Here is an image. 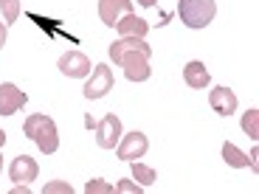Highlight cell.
<instances>
[{"label": "cell", "mask_w": 259, "mask_h": 194, "mask_svg": "<svg viewBox=\"0 0 259 194\" xmlns=\"http://www.w3.org/2000/svg\"><path fill=\"white\" fill-rule=\"evenodd\" d=\"M256 158H259V149L253 147V149H251V155H248V166H251L253 172H259V161H256Z\"/></svg>", "instance_id": "cell-21"}, {"label": "cell", "mask_w": 259, "mask_h": 194, "mask_svg": "<svg viewBox=\"0 0 259 194\" xmlns=\"http://www.w3.org/2000/svg\"><path fill=\"white\" fill-rule=\"evenodd\" d=\"M23 135L31 138L34 143L39 147L42 155H54L59 149V132H57V124L54 118L42 116V113H34L23 121Z\"/></svg>", "instance_id": "cell-2"}, {"label": "cell", "mask_w": 259, "mask_h": 194, "mask_svg": "<svg viewBox=\"0 0 259 194\" xmlns=\"http://www.w3.org/2000/svg\"><path fill=\"white\" fill-rule=\"evenodd\" d=\"M208 104H211V110L217 113V116L228 118L237 110V93H234L231 87H226V84H217V87L208 93Z\"/></svg>", "instance_id": "cell-10"}, {"label": "cell", "mask_w": 259, "mask_h": 194, "mask_svg": "<svg viewBox=\"0 0 259 194\" xmlns=\"http://www.w3.org/2000/svg\"><path fill=\"white\" fill-rule=\"evenodd\" d=\"M149 149V141L144 132H138V129H133V132H127V135H121V141L116 143V155L121 158V161H136V158H144Z\"/></svg>", "instance_id": "cell-5"}, {"label": "cell", "mask_w": 259, "mask_h": 194, "mask_svg": "<svg viewBox=\"0 0 259 194\" xmlns=\"http://www.w3.org/2000/svg\"><path fill=\"white\" fill-rule=\"evenodd\" d=\"M37 175H39V166H37V161L28 158V155L14 158L12 166H9V177H12L14 183H31V180H37Z\"/></svg>", "instance_id": "cell-11"}, {"label": "cell", "mask_w": 259, "mask_h": 194, "mask_svg": "<svg viewBox=\"0 0 259 194\" xmlns=\"http://www.w3.org/2000/svg\"><path fill=\"white\" fill-rule=\"evenodd\" d=\"M116 191H124V194H141V191H144V186H136L133 180H118Z\"/></svg>", "instance_id": "cell-20"}, {"label": "cell", "mask_w": 259, "mask_h": 194, "mask_svg": "<svg viewBox=\"0 0 259 194\" xmlns=\"http://www.w3.org/2000/svg\"><path fill=\"white\" fill-rule=\"evenodd\" d=\"M116 28H118L121 37H147L149 23L141 20V17H136V14H124V17L116 23Z\"/></svg>", "instance_id": "cell-13"}, {"label": "cell", "mask_w": 259, "mask_h": 194, "mask_svg": "<svg viewBox=\"0 0 259 194\" xmlns=\"http://www.w3.org/2000/svg\"><path fill=\"white\" fill-rule=\"evenodd\" d=\"M0 12H3V23H17L20 17V0H0Z\"/></svg>", "instance_id": "cell-17"}, {"label": "cell", "mask_w": 259, "mask_h": 194, "mask_svg": "<svg viewBox=\"0 0 259 194\" xmlns=\"http://www.w3.org/2000/svg\"><path fill=\"white\" fill-rule=\"evenodd\" d=\"M46 194H73V186L62 180H54V183H46Z\"/></svg>", "instance_id": "cell-18"}, {"label": "cell", "mask_w": 259, "mask_h": 194, "mask_svg": "<svg viewBox=\"0 0 259 194\" xmlns=\"http://www.w3.org/2000/svg\"><path fill=\"white\" fill-rule=\"evenodd\" d=\"M121 141V118L116 113H107L102 121H96V143L102 149H116Z\"/></svg>", "instance_id": "cell-6"}, {"label": "cell", "mask_w": 259, "mask_h": 194, "mask_svg": "<svg viewBox=\"0 0 259 194\" xmlns=\"http://www.w3.org/2000/svg\"><path fill=\"white\" fill-rule=\"evenodd\" d=\"M133 177L138 180V186L149 188L152 183H155V169H152V166H144V163H138V161H133Z\"/></svg>", "instance_id": "cell-15"}, {"label": "cell", "mask_w": 259, "mask_h": 194, "mask_svg": "<svg viewBox=\"0 0 259 194\" xmlns=\"http://www.w3.org/2000/svg\"><path fill=\"white\" fill-rule=\"evenodd\" d=\"M124 14H133V0H99V17L104 26L116 28Z\"/></svg>", "instance_id": "cell-9"}, {"label": "cell", "mask_w": 259, "mask_h": 194, "mask_svg": "<svg viewBox=\"0 0 259 194\" xmlns=\"http://www.w3.org/2000/svg\"><path fill=\"white\" fill-rule=\"evenodd\" d=\"M84 127H88V129H96V118L88 116V118H84Z\"/></svg>", "instance_id": "cell-23"}, {"label": "cell", "mask_w": 259, "mask_h": 194, "mask_svg": "<svg viewBox=\"0 0 259 194\" xmlns=\"http://www.w3.org/2000/svg\"><path fill=\"white\" fill-rule=\"evenodd\" d=\"M6 34H9V26L6 23H0V48L6 45Z\"/></svg>", "instance_id": "cell-22"}, {"label": "cell", "mask_w": 259, "mask_h": 194, "mask_svg": "<svg viewBox=\"0 0 259 194\" xmlns=\"http://www.w3.org/2000/svg\"><path fill=\"white\" fill-rule=\"evenodd\" d=\"M178 14L186 28H206L217 14V3L214 0H181Z\"/></svg>", "instance_id": "cell-3"}, {"label": "cell", "mask_w": 259, "mask_h": 194, "mask_svg": "<svg viewBox=\"0 0 259 194\" xmlns=\"http://www.w3.org/2000/svg\"><path fill=\"white\" fill-rule=\"evenodd\" d=\"M223 158H226V163L231 169H245L248 166V155L242 152V149H237L231 141L223 143Z\"/></svg>", "instance_id": "cell-14"}, {"label": "cell", "mask_w": 259, "mask_h": 194, "mask_svg": "<svg viewBox=\"0 0 259 194\" xmlns=\"http://www.w3.org/2000/svg\"><path fill=\"white\" fill-rule=\"evenodd\" d=\"M110 90H113V71L107 65H93L91 79H88V84L82 87L84 99H102Z\"/></svg>", "instance_id": "cell-4"}, {"label": "cell", "mask_w": 259, "mask_h": 194, "mask_svg": "<svg viewBox=\"0 0 259 194\" xmlns=\"http://www.w3.org/2000/svg\"><path fill=\"white\" fill-rule=\"evenodd\" d=\"M0 172H3V155H0Z\"/></svg>", "instance_id": "cell-26"}, {"label": "cell", "mask_w": 259, "mask_h": 194, "mask_svg": "<svg viewBox=\"0 0 259 194\" xmlns=\"http://www.w3.org/2000/svg\"><path fill=\"white\" fill-rule=\"evenodd\" d=\"M28 102V96L20 87H14L12 82L0 84V116H14L17 110H23Z\"/></svg>", "instance_id": "cell-8"}, {"label": "cell", "mask_w": 259, "mask_h": 194, "mask_svg": "<svg viewBox=\"0 0 259 194\" xmlns=\"http://www.w3.org/2000/svg\"><path fill=\"white\" fill-rule=\"evenodd\" d=\"M183 82H186L189 87H194V90H203V87H208L211 76H208L206 65H203L200 59H194V62H189L186 68H183Z\"/></svg>", "instance_id": "cell-12"}, {"label": "cell", "mask_w": 259, "mask_h": 194, "mask_svg": "<svg viewBox=\"0 0 259 194\" xmlns=\"http://www.w3.org/2000/svg\"><path fill=\"white\" fill-rule=\"evenodd\" d=\"M3 143H6V132H3V129H0V147H3Z\"/></svg>", "instance_id": "cell-25"}, {"label": "cell", "mask_w": 259, "mask_h": 194, "mask_svg": "<svg viewBox=\"0 0 259 194\" xmlns=\"http://www.w3.org/2000/svg\"><path fill=\"white\" fill-rule=\"evenodd\" d=\"M84 191L88 194H104V191H113V186L104 183V180H88L84 183Z\"/></svg>", "instance_id": "cell-19"}, {"label": "cell", "mask_w": 259, "mask_h": 194, "mask_svg": "<svg viewBox=\"0 0 259 194\" xmlns=\"http://www.w3.org/2000/svg\"><path fill=\"white\" fill-rule=\"evenodd\" d=\"M242 129H245V135L251 138V141H256L259 138V110L242 113Z\"/></svg>", "instance_id": "cell-16"}, {"label": "cell", "mask_w": 259, "mask_h": 194, "mask_svg": "<svg viewBox=\"0 0 259 194\" xmlns=\"http://www.w3.org/2000/svg\"><path fill=\"white\" fill-rule=\"evenodd\" d=\"M138 3H141V6H147V9H149V6H155L158 0H138Z\"/></svg>", "instance_id": "cell-24"}, {"label": "cell", "mask_w": 259, "mask_h": 194, "mask_svg": "<svg viewBox=\"0 0 259 194\" xmlns=\"http://www.w3.org/2000/svg\"><path fill=\"white\" fill-rule=\"evenodd\" d=\"M91 59L84 57L82 51H68L59 57V71L65 73L68 79H84V76H91Z\"/></svg>", "instance_id": "cell-7"}, {"label": "cell", "mask_w": 259, "mask_h": 194, "mask_svg": "<svg viewBox=\"0 0 259 194\" xmlns=\"http://www.w3.org/2000/svg\"><path fill=\"white\" fill-rule=\"evenodd\" d=\"M149 54H152V48L144 42V37H121L110 45V59L116 65H121L124 76L130 82H147L152 76Z\"/></svg>", "instance_id": "cell-1"}]
</instances>
